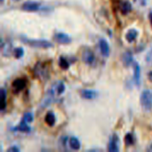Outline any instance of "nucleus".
<instances>
[{
    "label": "nucleus",
    "instance_id": "a878e982",
    "mask_svg": "<svg viewBox=\"0 0 152 152\" xmlns=\"http://www.w3.org/2000/svg\"><path fill=\"white\" fill-rule=\"evenodd\" d=\"M147 151H149V152H152V142L149 145V146L147 147Z\"/></svg>",
    "mask_w": 152,
    "mask_h": 152
},
{
    "label": "nucleus",
    "instance_id": "6e6552de",
    "mask_svg": "<svg viewBox=\"0 0 152 152\" xmlns=\"http://www.w3.org/2000/svg\"><path fill=\"white\" fill-rule=\"evenodd\" d=\"M40 3L35 1H27L22 5V9L26 12H36L38 10H40Z\"/></svg>",
    "mask_w": 152,
    "mask_h": 152
},
{
    "label": "nucleus",
    "instance_id": "4468645a",
    "mask_svg": "<svg viewBox=\"0 0 152 152\" xmlns=\"http://www.w3.org/2000/svg\"><path fill=\"white\" fill-rule=\"evenodd\" d=\"M69 144L70 148L73 150H79L81 147V142L76 137H70L69 140Z\"/></svg>",
    "mask_w": 152,
    "mask_h": 152
},
{
    "label": "nucleus",
    "instance_id": "b1692460",
    "mask_svg": "<svg viewBox=\"0 0 152 152\" xmlns=\"http://www.w3.org/2000/svg\"><path fill=\"white\" fill-rule=\"evenodd\" d=\"M8 151H10V152H19L20 149H19L17 146H12L8 149Z\"/></svg>",
    "mask_w": 152,
    "mask_h": 152
},
{
    "label": "nucleus",
    "instance_id": "9d476101",
    "mask_svg": "<svg viewBox=\"0 0 152 152\" xmlns=\"http://www.w3.org/2000/svg\"><path fill=\"white\" fill-rule=\"evenodd\" d=\"M81 95L85 99L91 100V99H95L98 96V92L96 90H92V89H83L81 91Z\"/></svg>",
    "mask_w": 152,
    "mask_h": 152
},
{
    "label": "nucleus",
    "instance_id": "9b49d317",
    "mask_svg": "<svg viewBox=\"0 0 152 152\" xmlns=\"http://www.w3.org/2000/svg\"><path fill=\"white\" fill-rule=\"evenodd\" d=\"M123 63L126 66H132V64L134 63V59H133V56L130 52H125V53L123 54Z\"/></svg>",
    "mask_w": 152,
    "mask_h": 152
},
{
    "label": "nucleus",
    "instance_id": "412c9836",
    "mask_svg": "<svg viewBox=\"0 0 152 152\" xmlns=\"http://www.w3.org/2000/svg\"><path fill=\"white\" fill-rule=\"evenodd\" d=\"M13 53H14V57L19 59L24 55V50L22 48H16V49L13 50Z\"/></svg>",
    "mask_w": 152,
    "mask_h": 152
},
{
    "label": "nucleus",
    "instance_id": "0eeeda50",
    "mask_svg": "<svg viewBox=\"0 0 152 152\" xmlns=\"http://www.w3.org/2000/svg\"><path fill=\"white\" fill-rule=\"evenodd\" d=\"M27 86V81L23 78H18L14 80L12 82V89L14 93H18L22 91V90L26 88Z\"/></svg>",
    "mask_w": 152,
    "mask_h": 152
},
{
    "label": "nucleus",
    "instance_id": "ddd939ff",
    "mask_svg": "<svg viewBox=\"0 0 152 152\" xmlns=\"http://www.w3.org/2000/svg\"><path fill=\"white\" fill-rule=\"evenodd\" d=\"M137 36H138V31L134 30V28H131V30H129L126 33V40L128 43H132L136 40Z\"/></svg>",
    "mask_w": 152,
    "mask_h": 152
},
{
    "label": "nucleus",
    "instance_id": "f3484780",
    "mask_svg": "<svg viewBox=\"0 0 152 152\" xmlns=\"http://www.w3.org/2000/svg\"><path fill=\"white\" fill-rule=\"evenodd\" d=\"M59 66L63 69H68L69 66V61L66 60L65 57H60L59 58Z\"/></svg>",
    "mask_w": 152,
    "mask_h": 152
},
{
    "label": "nucleus",
    "instance_id": "bb28decb",
    "mask_svg": "<svg viewBox=\"0 0 152 152\" xmlns=\"http://www.w3.org/2000/svg\"><path fill=\"white\" fill-rule=\"evenodd\" d=\"M149 20H150V23H151V25H152V12H149Z\"/></svg>",
    "mask_w": 152,
    "mask_h": 152
},
{
    "label": "nucleus",
    "instance_id": "39448f33",
    "mask_svg": "<svg viewBox=\"0 0 152 152\" xmlns=\"http://www.w3.org/2000/svg\"><path fill=\"white\" fill-rule=\"evenodd\" d=\"M133 66V82L137 86L140 87L141 84V68L139 63H137L136 61H134V63L132 64Z\"/></svg>",
    "mask_w": 152,
    "mask_h": 152
},
{
    "label": "nucleus",
    "instance_id": "f03ea898",
    "mask_svg": "<svg viewBox=\"0 0 152 152\" xmlns=\"http://www.w3.org/2000/svg\"><path fill=\"white\" fill-rule=\"evenodd\" d=\"M22 41L28 46L33 48H39V49H50V48L53 47L51 42L43 39L37 40V39H28V38H22Z\"/></svg>",
    "mask_w": 152,
    "mask_h": 152
},
{
    "label": "nucleus",
    "instance_id": "2eb2a0df",
    "mask_svg": "<svg viewBox=\"0 0 152 152\" xmlns=\"http://www.w3.org/2000/svg\"><path fill=\"white\" fill-rule=\"evenodd\" d=\"M16 131H21V132H25V133H28L31 131V128L28 126V123L22 121L20 123V125H19L18 126H16L15 128H14Z\"/></svg>",
    "mask_w": 152,
    "mask_h": 152
},
{
    "label": "nucleus",
    "instance_id": "c85d7f7f",
    "mask_svg": "<svg viewBox=\"0 0 152 152\" xmlns=\"http://www.w3.org/2000/svg\"><path fill=\"white\" fill-rule=\"evenodd\" d=\"M14 1H17V0H14Z\"/></svg>",
    "mask_w": 152,
    "mask_h": 152
},
{
    "label": "nucleus",
    "instance_id": "dca6fc26",
    "mask_svg": "<svg viewBox=\"0 0 152 152\" xmlns=\"http://www.w3.org/2000/svg\"><path fill=\"white\" fill-rule=\"evenodd\" d=\"M132 10V5L129 1H123L121 4V12L124 14H126Z\"/></svg>",
    "mask_w": 152,
    "mask_h": 152
},
{
    "label": "nucleus",
    "instance_id": "5701e85b",
    "mask_svg": "<svg viewBox=\"0 0 152 152\" xmlns=\"http://www.w3.org/2000/svg\"><path fill=\"white\" fill-rule=\"evenodd\" d=\"M145 60L148 64H152V48L150 49V50L147 52V54L145 56Z\"/></svg>",
    "mask_w": 152,
    "mask_h": 152
},
{
    "label": "nucleus",
    "instance_id": "f8f14e48",
    "mask_svg": "<svg viewBox=\"0 0 152 152\" xmlns=\"http://www.w3.org/2000/svg\"><path fill=\"white\" fill-rule=\"evenodd\" d=\"M45 122L47 123L48 126H53L55 125V122H56V118H55L54 113L52 112V111L47 112L46 116H45Z\"/></svg>",
    "mask_w": 152,
    "mask_h": 152
},
{
    "label": "nucleus",
    "instance_id": "4be33fe9",
    "mask_svg": "<svg viewBox=\"0 0 152 152\" xmlns=\"http://www.w3.org/2000/svg\"><path fill=\"white\" fill-rule=\"evenodd\" d=\"M56 91H57V94H58V95H60V94H62V93H64V91H65V85H64V83L59 82L58 84H57Z\"/></svg>",
    "mask_w": 152,
    "mask_h": 152
},
{
    "label": "nucleus",
    "instance_id": "f257e3e1",
    "mask_svg": "<svg viewBox=\"0 0 152 152\" xmlns=\"http://www.w3.org/2000/svg\"><path fill=\"white\" fill-rule=\"evenodd\" d=\"M140 103L142 107L146 111L151 110L152 108V91L150 89H145L141 93Z\"/></svg>",
    "mask_w": 152,
    "mask_h": 152
},
{
    "label": "nucleus",
    "instance_id": "a211bd4d",
    "mask_svg": "<svg viewBox=\"0 0 152 152\" xmlns=\"http://www.w3.org/2000/svg\"><path fill=\"white\" fill-rule=\"evenodd\" d=\"M1 95H2V104H1V111H4L5 108L7 107V103H6V99H7V95H6V90L4 88H1Z\"/></svg>",
    "mask_w": 152,
    "mask_h": 152
},
{
    "label": "nucleus",
    "instance_id": "393cba45",
    "mask_svg": "<svg viewBox=\"0 0 152 152\" xmlns=\"http://www.w3.org/2000/svg\"><path fill=\"white\" fill-rule=\"evenodd\" d=\"M148 79H149L150 82H152V70H151L150 72L148 73Z\"/></svg>",
    "mask_w": 152,
    "mask_h": 152
},
{
    "label": "nucleus",
    "instance_id": "7ed1b4c3",
    "mask_svg": "<svg viewBox=\"0 0 152 152\" xmlns=\"http://www.w3.org/2000/svg\"><path fill=\"white\" fill-rule=\"evenodd\" d=\"M82 60L87 65H92L95 61V55L93 51L88 48H85L82 52Z\"/></svg>",
    "mask_w": 152,
    "mask_h": 152
},
{
    "label": "nucleus",
    "instance_id": "aec40b11",
    "mask_svg": "<svg viewBox=\"0 0 152 152\" xmlns=\"http://www.w3.org/2000/svg\"><path fill=\"white\" fill-rule=\"evenodd\" d=\"M24 122H26V123H31L33 121V114L31 113V112H27L24 114V116H23V120Z\"/></svg>",
    "mask_w": 152,
    "mask_h": 152
},
{
    "label": "nucleus",
    "instance_id": "423d86ee",
    "mask_svg": "<svg viewBox=\"0 0 152 152\" xmlns=\"http://www.w3.org/2000/svg\"><path fill=\"white\" fill-rule=\"evenodd\" d=\"M53 39L58 43V44H64V45L69 44V43H71V41H72V39H71V37L69 35L63 32L55 33L53 36Z\"/></svg>",
    "mask_w": 152,
    "mask_h": 152
},
{
    "label": "nucleus",
    "instance_id": "cd10ccee",
    "mask_svg": "<svg viewBox=\"0 0 152 152\" xmlns=\"http://www.w3.org/2000/svg\"><path fill=\"white\" fill-rule=\"evenodd\" d=\"M4 2V0H1V3H3Z\"/></svg>",
    "mask_w": 152,
    "mask_h": 152
},
{
    "label": "nucleus",
    "instance_id": "6ab92c4d",
    "mask_svg": "<svg viewBox=\"0 0 152 152\" xmlns=\"http://www.w3.org/2000/svg\"><path fill=\"white\" fill-rule=\"evenodd\" d=\"M125 142L126 145H132L134 144V137H133L131 133H127L125 136Z\"/></svg>",
    "mask_w": 152,
    "mask_h": 152
},
{
    "label": "nucleus",
    "instance_id": "1a4fd4ad",
    "mask_svg": "<svg viewBox=\"0 0 152 152\" xmlns=\"http://www.w3.org/2000/svg\"><path fill=\"white\" fill-rule=\"evenodd\" d=\"M99 48H100V51L103 56L107 57L109 55V52H110V49H109V45L106 39L101 38L99 40Z\"/></svg>",
    "mask_w": 152,
    "mask_h": 152
},
{
    "label": "nucleus",
    "instance_id": "20e7f679",
    "mask_svg": "<svg viewBox=\"0 0 152 152\" xmlns=\"http://www.w3.org/2000/svg\"><path fill=\"white\" fill-rule=\"evenodd\" d=\"M120 140H119V137L117 134H113L108 142V151L110 152H118L120 150Z\"/></svg>",
    "mask_w": 152,
    "mask_h": 152
}]
</instances>
